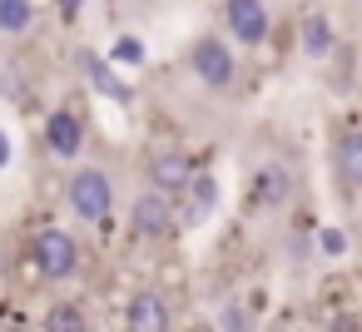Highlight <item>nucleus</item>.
Wrapping results in <instances>:
<instances>
[{
	"label": "nucleus",
	"mask_w": 362,
	"mask_h": 332,
	"mask_svg": "<svg viewBox=\"0 0 362 332\" xmlns=\"http://www.w3.org/2000/svg\"><path fill=\"white\" fill-rule=\"evenodd\" d=\"M60 208H65L70 223H80V228H105V223H115V213H119V179H115L105 164L80 159V164H70V174H65V184H60Z\"/></svg>",
	"instance_id": "1"
},
{
	"label": "nucleus",
	"mask_w": 362,
	"mask_h": 332,
	"mask_svg": "<svg viewBox=\"0 0 362 332\" xmlns=\"http://www.w3.org/2000/svg\"><path fill=\"white\" fill-rule=\"evenodd\" d=\"M25 258L45 287H65L85 273V238L65 223H40L25 243Z\"/></svg>",
	"instance_id": "2"
},
{
	"label": "nucleus",
	"mask_w": 362,
	"mask_h": 332,
	"mask_svg": "<svg viewBox=\"0 0 362 332\" xmlns=\"http://www.w3.org/2000/svg\"><path fill=\"white\" fill-rule=\"evenodd\" d=\"M184 70H189V80H194L204 95H218V100L238 95V85H243V60H238V50H233L218 30H204V35L189 40Z\"/></svg>",
	"instance_id": "3"
},
{
	"label": "nucleus",
	"mask_w": 362,
	"mask_h": 332,
	"mask_svg": "<svg viewBox=\"0 0 362 332\" xmlns=\"http://www.w3.org/2000/svg\"><path fill=\"white\" fill-rule=\"evenodd\" d=\"M124 228H129V238H139V243H174V238L184 233V223H179V198H169V194L139 184V189L129 194V203H124Z\"/></svg>",
	"instance_id": "4"
},
{
	"label": "nucleus",
	"mask_w": 362,
	"mask_h": 332,
	"mask_svg": "<svg viewBox=\"0 0 362 332\" xmlns=\"http://www.w3.org/2000/svg\"><path fill=\"white\" fill-rule=\"evenodd\" d=\"M199 169H204V164H199L184 144H154V149L144 154V164H139V184H144V189H159V194H169V198H184V194L194 189Z\"/></svg>",
	"instance_id": "5"
},
{
	"label": "nucleus",
	"mask_w": 362,
	"mask_h": 332,
	"mask_svg": "<svg viewBox=\"0 0 362 332\" xmlns=\"http://www.w3.org/2000/svg\"><path fill=\"white\" fill-rule=\"evenodd\" d=\"M293 198H298V169H293V159H283V154L263 159L253 169V179H248V213L273 218V213H288Z\"/></svg>",
	"instance_id": "6"
},
{
	"label": "nucleus",
	"mask_w": 362,
	"mask_h": 332,
	"mask_svg": "<svg viewBox=\"0 0 362 332\" xmlns=\"http://www.w3.org/2000/svg\"><path fill=\"white\" fill-rule=\"evenodd\" d=\"M218 35L233 45V50H243V55H253V50H263L268 40H273V11H268V0H223L218 6Z\"/></svg>",
	"instance_id": "7"
},
{
	"label": "nucleus",
	"mask_w": 362,
	"mask_h": 332,
	"mask_svg": "<svg viewBox=\"0 0 362 332\" xmlns=\"http://www.w3.org/2000/svg\"><path fill=\"white\" fill-rule=\"evenodd\" d=\"M174 322H179V312H174L169 287L144 283L124 297V332H174Z\"/></svg>",
	"instance_id": "8"
},
{
	"label": "nucleus",
	"mask_w": 362,
	"mask_h": 332,
	"mask_svg": "<svg viewBox=\"0 0 362 332\" xmlns=\"http://www.w3.org/2000/svg\"><path fill=\"white\" fill-rule=\"evenodd\" d=\"M327 169L337 179L342 194H357L362 198V119L357 124H342L327 144Z\"/></svg>",
	"instance_id": "9"
},
{
	"label": "nucleus",
	"mask_w": 362,
	"mask_h": 332,
	"mask_svg": "<svg viewBox=\"0 0 362 332\" xmlns=\"http://www.w3.org/2000/svg\"><path fill=\"white\" fill-rule=\"evenodd\" d=\"M298 55L308 65H327L337 55V20L327 6H308L298 16Z\"/></svg>",
	"instance_id": "10"
},
{
	"label": "nucleus",
	"mask_w": 362,
	"mask_h": 332,
	"mask_svg": "<svg viewBox=\"0 0 362 332\" xmlns=\"http://www.w3.org/2000/svg\"><path fill=\"white\" fill-rule=\"evenodd\" d=\"M45 149L55 159H65V164H80V154H85V114L70 109V105L45 109Z\"/></svg>",
	"instance_id": "11"
},
{
	"label": "nucleus",
	"mask_w": 362,
	"mask_h": 332,
	"mask_svg": "<svg viewBox=\"0 0 362 332\" xmlns=\"http://www.w3.org/2000/svg\"><path fill=\"white\" fill-rule=\"evenodd\" d=\"M75 70H80V80H90V85H95V95H105V100H115V105H134L129 80L110 65V55H100V50L80 45V50H75Z\"/></svg>",
	"instance_id": "12"
},
{
	"label": "nucleus",
	"mask_w": 362,
	"mask_h": 332,
	"mask_svg": "<svg viewBox=\"0 0 362 332\" xmlns=\"http://www.w3.org/2000/svg\"><path fill=\"white\" fill-rule=\"evenodd\" d=\"M218 203H223V184H218V174H214V169H199L194 189L179 198V223H184V228H199V223H209V218L218 213Z\"/></svg>",
	"instance_id": "13"
},
{
	"label": "nucleus",
	"mask_w": 362,
	"mask_h": 332,
	"mask_svg": "<svg viewBox=\"0 0 362 332\" xmlns=\"http://www.w3.org/2000/svg\"><path fill=\"white\" fill-rule=\"evenodd\" d=\"M40 25V0H0V35L25 40Z\"/></svg>",
	"instance_id": "14"
},
{
	"label": "nucleus",
	"mask_w": 362,
	"mask_h": 332,
	"mask_svg": "<svg viewBox=\"0 0 362 332\" xmlns=\"http://www.w3.org/2000/svg\"><path fill=\"white\" fill-rule=\"evenodd\" d=\"M40 327H45V332H90V312H85V302H75V297H55V302L45 307V317H40Z\"/></svg>",
	"instance_id": "15"
},
{
	"label": "nucleus",
	"mask_w": 362,
	"mask_h": 332,
	"mask_svg": "<svg viewBox=\"0 0 362 332\" xmlns=\"http://www.w3.org/2000/svg\"><path fill=\"white\" fill-rule=\"evenodd\" d=\"M214 322H218V332H258V312H253V302L243 292L223 297V307H218Z\"/></svg>",
	"instance_id": "16"
},
{
	"label": "nucleus",
	"mask_w": 362,
	"mask_h": 332,
	"mask_svg": "<svg viewBox=\"0 0 362 332\" xmlns=\"http://www.w3.org/2000/svg\"><path fill=\"white\" fill-rule=\"evenodd\" d=\"M110 65H115V70H119V65H144V40H139V35H115Z\"/></svg>",
	"instance_id": "17"
},
{
	"label": "nucleus",
	"mask_w": 362,
	"mask_h": 332,
	"mask_svg": "<svg viewBox=\"0 0 362 332\" xmlns=\"http://www.w3.org/2000/svg\"><path fill=\"white\" fill-rule=\"evenodd\" d=\"M0 100H11V105H25V100H30V85H25V75H21L16 65L0 70Z\"/></svg>",
	"instance_id": "18"
},
{
	"label": "nucleus",
	"mask_w": 362,
	"mask_h": 332,
	"mask_svg": "<svg viewBox=\"0 0 362 332\" xmlns=\"http://www.w3.org/2000/svg\"><path fill=\"white\" fill-rule=\"evenodd\" d=\"M11 159H16V144H11V129L0 124V174L11 169Z\"/></svg>",
	"instance_id": "19"
},
{
	"label": "nucleus",
	"mask_w": 362,
	"mask_h": 332,
	"mask_svg": "<svg viewBox=\"0 0 362 332\" xmlns=\"http://www.w3.org/2000/svg\"><path fill=\"white\" fill-rule=\"evenodd\" d=\"M75 6H80V0H60V11H65V16H75Z\"/></svg>",
	"instance_id": "20"
}]
</instances>
